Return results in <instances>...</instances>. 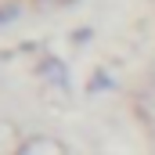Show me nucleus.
<instances>
[{"instance_id":"nucleus-1","label":"nucleus","mask_w":155,"mask_h":155,"mask_svg":"<svg viewBox=\"0 0 155 155\" xmlns=\"http://www.w3.org/2000/svg\"><path fill=\"white\" fill-rule=\"evenodd\" d=\"M22 155H69V148H65V141L54 137V134H33V137H25Z\"/></svg>"},{"instance_id":"nucleus-2","label":"nucleus","mask_w":155,"mask_h":155,"mask_svg":"<svg viewBox=\"0 0 155 155\" xmlns=\"http://www.w3.org/2000/svg\"><path fill=\"white\" fill-rule=\"evenodd\" d=\"M22 144H25L22 126L0 116V155H22Z\"/></svg>"},{"instance_id":"nucleus-4","label":"nucleus","mask_w":155,"mask_h":155,"mask_svg":"<svg viewBox=\"0 0 155 155\" xmlns=\"http://www.w3.org/2000/svg\"><path fill=\"white\" fill-rule=\"evenodd\" d=\"M18 15H22V4L18 0H0V25H11Z\"/></svg>"},{"instance_id":"nucleus-5","label":"nucleus","mask_w":155,"mask_h":155,"mask_svg":"<svg viewBox=\"0 0 155 155\" xmlns=\"http://www.w3.org/2000/svg\"><path fill=\"white\" fill-rule=\"evenodd\" d=\"M40 4H47V7H65V4H72V0H40Z\"/></svg>"},{"instance_id":"nucleus-3","label":"nucleus","mask_w":155,"mask_h":155,"mask_svg":"<svg viewBox=\"0 0 155 155\" xmlns=\"http://www.w3.org/2000/svg\"><path fill=\"white\" fill-rule=\"evenodd\" d=\"M36 76L47 79V83L58 87V90H69V69H65L58 58H43V61L36 65Z\"/></svg>"},{"instance_id":"nucleus-6","label":"nucleus","mask_w":155,"mask_h":155,"mask_svg":"<svg viewBox=\"0 0 155 155\" xmlns=\"http://www.w3.org/2000/svg\"><path fill=\"white\" fill-rule=\"evenodd\" d=\"M152 119H155V108H152Z\"/></svg>"}]
</instances>
